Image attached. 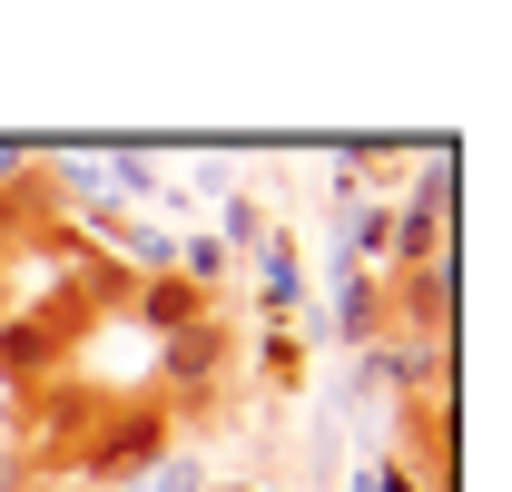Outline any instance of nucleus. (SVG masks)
<instances>
[{
  "label": "nucleus",
  "mask_w": 512,
  "mask_h": 492,
  "mask_svg": "<svg viewBox=\"0 0 512 492\" xmlns=\"http://www.w3.org/2000/svg\"><path fill=\"white\" fill-rule=\"evenodd\" d=\"M128 315H138V325H148V335L168 345V335L207 325V315H217V296H197L188 276H138V286H128Z\"/></svg>",
  "instance_id": "obj_5"
},
{
  "label": "nucleus",
  "mask_w": 512,
  "mask_h": 492,
  "mask_svg": "<svg viewBox=\"0 0 512 492\" xmlns=\"http://www.w3.org/2000/svg\"><path fill=\"white\" fill-rule=\"evenodd\" d=\"M217 492H247V483H217Z\"/></svg>",
  "instance_id": "obj_14"
},
{
  "label": "nucleus",
  "mask_w": 512,
  "mask_h": 492,
  "mask_svg": "<svg viewBox=\"0 0 512 492\" xmlns=\"http://www.w3.org/2000/svg\"><path fill=\"white\" fill-rule=\"evenodd\" d=\"M109 237H119L148 276H178V237H168V227H128V217H109Z\"/></svg>",
  "instance_id": "obj_7"
},
{
  "label": "nucleus",
  "mask_w": 512,
  "mask_h": 492,
  "mask_svg": "<svg viewBox=\"0 0 512 492\" xmlns=\"http://www.w3.org/2000/svg\"><path fill=\"white\" fill-rule=\"evenodd\" d=\"M227 365H237V325H227V315H207V325H188V335H168V345H158V384H168L178 404L207 394Z\"/></svg>",
  "instance_id": "obj_2"
},
{
  "label": "nucleus",
  "mask_w": 512,
  "mask_h": 492,
  "mask_svg": "<svg viewBox=\"0 0 512 492\" xmlns=\"http://www.w3.org/2000/svg\"><path fill=\"white\" fill-rule=\"evenodd\" d=\"M168 453H178V414L168 404H99V424L79 433V483L128 492V483H148Z\"/></svg>",
  "instance_id": "obj_1"
},
{
  "label": "nucleus",
  "mask_w": 512,
  "mask_h": 492,
  "mask_svg": "<svg viewBox=\"0 0 512 492\" xmlns=\"http://www.w3.org/2000/svg\"><path fill=\"white\" fill-rule=\"evenodd\" d=\"M109 168H119V187H128V197H148V187H158V178H148V158H138V148H119Z\"/></svg>",
  "instance_id": "obj_11"
},
{
  "label": "nucleus",
  "mask_w": 512,
  "mask_h": 492,
  "mask_svg": "<svg viewBox=\"0 0 512 492\" xmlns=\"http://www.w3.org/2000/svg\"><path fill=\"white\" fill-rule=\"evenodd\" d=\"M266 315L276 325L296 315V246H276V237H266Z\"/></svg>",
  "instance_id": "obj_8"
},
{
  "label": "nucleus",
  "mask_w": 512,
  "mask_h": 492,
  "mask_svg": "<svg viewBox=\"0 0 512 492\" xmlns=\"http://www.w3.org/2000/svg\"><path fill=\"white\" fill-rule=\"evenodd\" d=\"M345 256H375V266H384V207H365V217H345Z\"/></svg>",
  "instance_id": "obj_10"
},
{
  "label": "nucleus",
  "mask_w": 512,
  "mask_h": 492,
  "mask_svg": "<svg viewBox=\"0 0 512 492\" xmlns=\"http://www.w3.org/2000/svg\"><path fill=\"white\" fill-rule=\"evenodd\" d=\"M10 256H20V237H10V217H0V286H10Z\"/></svg>",
  "instance_id": "obj_13"
},
{
  "label": "nucleus",
  "mask_w": 512,
  "mask_h": 492,
  "mask_svg": "<svg viewBox=\"0 0 512 492\" xmlns=\"http://www.w3.org/2000/svg\"><path fill=\"white\" fill-rule=\"evenodd\" d=\"M335 335H345L355 355L384 335V276H345V296H335Z\"/></svg>",
  "instance_id": "obj_6"
},
{
  "label": "nucleus",
  "mask_w": 512,
  "mask_h": 492,
  "mask_svg": "<svg viewBox=\"0 0 512 492\" xmlns=\"http://www.w3.org/2000/svg\"><path fill=\"white\" fill-rule=\"evenodd\" d=\"M30 168H40V158H30L20 138H0V187H20V178H30Z\"/></svg>",
  "instance_id": "obj_12"
},
{
  "label": "nucleus",
  "mask_w": 512,
  "mask_h": 492,
  "mask_svg": "<svg viewBox=\"0 0 512 492\" xmlns=\"http://www.w3.org/2000/svg\"><path fill=\"white\" fill-rule=\"evenodd\" d=\"M384 296H394V325H414V335H453V296H463L453 246L434 256V266H414V276H384Z\"/></svg>",
  "instance_id": "obj_3"
},
{
  "label": "nucleus",
  "mask_w": 512,
  "mask_h": 492,
  "mask_svg": "<svg viewBox=\"0 0 512 492\" xmlns=\"http://www.w3.org/2000/svg\"><path fill=\"white\" fill-rule=\"evenodd\" d=\"M69 355V315H0V384H50Z\"/></svg>",
  "instance_id": "obj_4"
},
{
  "label": "nucleus",
  "mask_w": 512,
  "mask_h": 492,
  "mask_svg": "<svg viewBox=\"0 0 512 492\" xmlns=\"http://www.w3.org/2000/svg\"><path fill=\"white\" fill-rule=\"evenodd\" d=\"M256 365H266V384H296V374H306V355H296V335L276 325V335L256 345Z\"/></svg>",
  "instance_id": "obj_9"
}]
</instances>
